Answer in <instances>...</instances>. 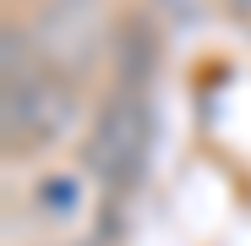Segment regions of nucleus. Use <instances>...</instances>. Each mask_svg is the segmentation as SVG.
Segmentation results:
<instances>
[{
	"mask_svg": "<svg viewBox=\"0 0 251 246\" xmlns=\"http://www.w3.org/2000/svg\"><path fill=\"white\" fill-rule=\"evenodd\" d=\"M38 202H44V214H71L76 202H82V191H76V181H44V191H38Z\"/></svg>",
	"mask_w": 251,
	"mask_h": 246,
	"instance_id": "20e7f679",
	"label": "nucleus"
},
{
	"mask_svg": "<svg viewBox=\"0 0 251 246\" xmlns=\"http://www.w3.org/2000/svg\"><path fill=\"white\" fill-rule=\"evenodd\" d=\"M33 55L60 77L88 71L104 50V0H44L27 27Z\"/></svg>",
	"mask_w": 251,
	"mask_h": 246,
	"instance_id": "f03ea898",
	"label": "nucleus"
},
{
	"mask_svg": "<svg viewBox=\"0 0 251 246\" xmlns=\"http://www.w3.org/2000/svg\"><path fill=\"white\" fill-rule=\"evenodd\" d=\"M76 115L71 88H60L44 71H17L6 77V148L11 153H33L50 148Z\"/></svg>",
	"mask_w": 251,
	"mask_h": 246,
	"instance_id": "7ed1b4c3",
	"label": "nucleus"
},
{
	"mask_svg": "<svg viewBox=\"0 0 251 246\" xmlns=\"http://www.w3.org/2000/svg\"><path fill=\"white\" fill-rule=\"evenodd\" d=\"M148 142H153V109L137 88H120L99 104V120L88 132V148H82V164L109 181V186H131L148 164Z\"/></svg>",
	"mask_w": 251,
	"mask_h": 246,
	"instance_id": "f257e3e1",
	"label": "nucleus"
}]
</instances>
